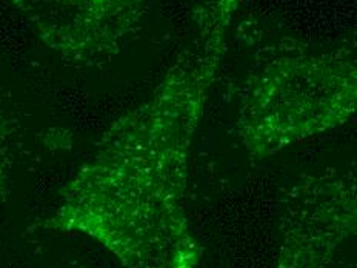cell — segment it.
Instances as JSON below:
<instances>
[{
  "instance_id": "6da1fadb",
  "label": "cell",
  "mask_w": 357,
  "mask_h": 268,
  "mask_svg": "<svg viewBox=\"0 0 357 268\" xmlns=\"http://www.w3.org/2000/svg\"><path fill=\"white\" fill-rule=\"evenodd\" d=\"M242 0H208L148 98L103 133L48 227L100 242L128 268H197L185 193L192 140Z\"/></svg>"
},
{
  "instance_id": "7a4b0ae2",
  "label": "cell",
  "mask_w": 357,
  "mask_h": 268,
  "mask_svg": "<svg viewBox=\"0 0 357 268\" xmlns=\"http://www.w3.org/2000/svg\"><path fill=\"white\" fill-rule=\"evenodd\" d=\"M357 114V45L282 42L260 56L239 89L236 131L255 159L328 133Z\"/></svg>"
},
{
  "instance_id": "3957f363",
  "label": "cell",
  "mask_w": 357,
  "mask_h": 268,
  "mask_svg": "<svg viewBox=\"0 0 357 268\" xmlns=\"http://www.w3.org/2000/svg\"><path fill=\"white\" fill-rule=\"evenodd\" d=\"M279 268H344L357 241V182L336 170L297 181L282 213Z\"/></svg>"
},
{
  "instance_id": "277c9868",
  "label": "cell",
  "mask_w": 357,
  "mask_h": 268,
  "mask_svg": "<svg viewBox=\"0 0 357 268\" xmlns=\"http://www.w3.org/2000/svg\"><path fill=\"white\" fill-rule=\"evenodd\" d=\"M65 61L109 62L140 27L150 0H6Z\"/></svg>"
},
{
  "instance_id": "5b68a950",
  "label": "cell",
  "mask_w": 357,
  "mask_h": 268,
  "mask_svg": "<svg viewBox=\"0 0 357 268\" xmlns=\"http://www.w3.org/2000/svg\"><path fill=\"white\" fill-rule=\"evenodd\" d=\"M14 139H16V121L0 93V198L10 195Z\"/></svg>"
}]
</instances>
